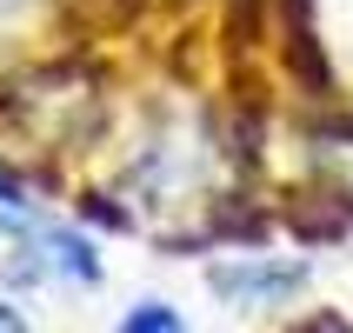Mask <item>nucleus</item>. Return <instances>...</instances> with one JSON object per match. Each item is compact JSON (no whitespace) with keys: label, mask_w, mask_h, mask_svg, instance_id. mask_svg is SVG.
<instances>
[{"label":"nucleus","mask_w":353,"mask_h":333,"mask_svg":"<svg viewBox=\"0 0 353 333\" xmlns=\"http://www.w3.org/2000/svg\"><path fill=\"white\" fill-rule=\"evenodd\" d=\"M214 287L227 300H274V294H294L300 287V267H220Z\"/></svg>","instance_id":"1"},{"label":"nucleus","mask_w":353,"mask_h":333,"mask_svg":"<svg viewBox=\"0 0 353 333\" xmlns=\"http://www.w3.org/2000/svg\"><path fill=\"white\" fill-rule=\"evenodd\" d=\"M120 333H187V327H180L174 307H160V300H140L134 314L120 320Z\"/></svg>","instance_id":"2"},{"label":"nucleus","mask_w":353,"mask_h":333,"mask_svg":"<svg viewBox=\"0 0 353 333\" xmlns=\"http://www.w3.org/2000/svg\"><path fill=\"white\" fill-rule=\"evenodd\" d=\"M34 227V207H27V194H20L14 180H0V234H27Z\"/></svg>","instance_id":"3"},{"label":"nucleus","mask_w":353,"mask_h":333,"mask_svg":"<svg viewBox=\"0 0 353 333\" xmlns=\"http://www.w3.org/2000/svg\"><path fill=\"white\" fill-rule=\"evenodd\" d=\"M0 333H27V320H20L14 307H7V300H0Z\"/></svg>","instance_id":"4"},{"label":"nucleus","mask_w":353,"mask_h":333,"mask_svg":"<svg viewBox=\"0 0 353 333\" xmlns=\"http://www.w3.org/2000/svg\"><path fill=\"white\" fill-rule=\"evenodd\" d=\"M14 7H20V0H0V14H14Z\"/></svg>","instance_id":"5"}]
</instances>
